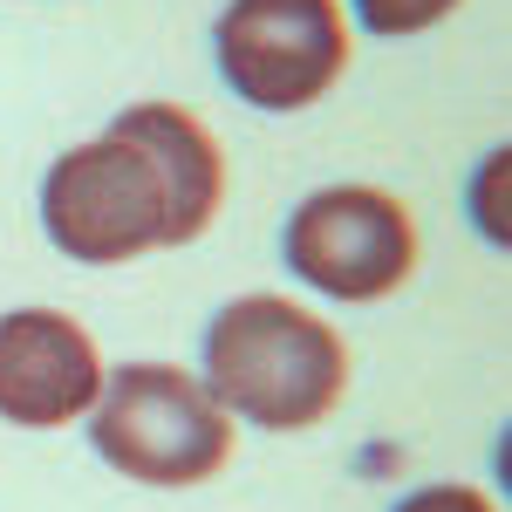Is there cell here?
Returning <instances> with one entry per match:
<instances>
[{
  "instance_id": "obj_9",
  "label": "cell",
  "mask_w": 512,
  "mask_h": 512,
  "mask_svg": "<svg viewBox=\"0 0 512 512\" xmlns=\"http://www.w3.org/2000/svg\"><path fill=\"white\" fill-rule=\"evenodd\" d=\"M396 512H499L478 485H424V492H410Z\"/></svg>"
},
{
  "instance_id": "obj_1",
  "label": "cell",
  "mask_w": 512,
  "mask_h": 512,
  "mask_svg": "<svg viewBox=\"0 0 512 512\" xmlns=\"http://www.w3.org/2000/svg\"><path fill=\"white\" fill-rule=\"evenodd\" d=\"M205 390L260 431H308L349 390V349L287 294H246L205 328Z\"/></svg>"
},
{
  "instance_id": "obj_2",
  "label": "cell",
  "mask_w": 512,
  "mask_h": 512,
  "mask_svg": "<svg viewBox=\"0 0 512 512\" xmlns=\"http://www.w3.org/2000/svg\"><path fill=\"white\" fill-rule=\"evenodd\" d=\"M89 444L137 485H205L233 458L226 403L178 362H123L103 376L89 410Z\"/></svg>"
},
{
  "instance_id": "obj_3",
  "label": "cell",
  "mask_w": 512,
  "mask_h": 512,
  "mask_svg": "<svg viewBox=\"0 0 512 512\" xmlns=\"http://www.w3.org/2000/svg\"><path fill=\"white\" fill-rule=\"evenodd\" d=\"M41 226L82 267H123L151 246H171V192L158 151L110 123V137L62 151L41 178Z\"/></svg>"
},
{
  "instance_id": "obj_8",
  "label": "cell",
  "mask_w": 512,
  "mask_h": 512,
  "mask_svg": "<svg viewBox=\"0 0 512 512\" xmlns=\"http://www.w3.org/2000/svg\"><path fill=\"white\" fill-rule=\"evenodd\" d=\"M458 7L465 0H355V21H362V35H376V41H403V35L437 28Z\"/></svg>"
},
{
  "instance_id": "obj_6",
  "label": "cell",
  "mask_w": 512,
  "mask_h": 512,
  "mask_svg": "<svg viewBox=\"0 0 512 512\" xmlns=\"http://www.w3.org/2000/svg\"><path fill=\"white\" fill-rule=\"evenodd\" d=\"M103 396V355L89 328L55 308H14L0 315V417L21 431H62L96 410Z\"/></svg>"
},
{
  "instance_id": "obj_7",
  "label": "cell",
  "mask_w": 512,
  "mask_h": 512,
  "mask_svg": "<svg viewBox=\"0 0 512 512\" xmlns=\"http://www.w3.org/2000/svg\"><path fill=\"white\" fill-rule=\"evenodd\" d=\"M123 130H137L164 164V192H171V246L198 239L212 219H219V198H226V164H219V144L212 130L178 110V103H137L123 110Z\"/></svg>"
},
{
  "instance_id": "obj_4",
  "label": "cell",
  "mask_w": 512,
  "mask_h": 512,
  "mask_svg": "<svg viewBox=\"0 0 512 512\" xmlns=\"http://www.w3.org/2000/svg\"><path fill=\"white\" fill-rule=\"evenodd\" d=\"M219 76L253 110H308L349 69L342 0H233L212 28Z\"/></svg>"
},
{
  "instance_id": "obj_5",
  "label": "cell",
  "mask_w": 512,
  "mask_h": 512,
  "mask_svg": "<svg viewBox=\"0 0 512 512\" xmlns=\"http://www.w3.org/2000/svg\"><path fill=\"white\" fill-rule=\"evenodd\" d=\"M287 267L328 301H383L417 274V219L376 185H328L294 205Z\"/></svg>"
}]
</instances>
